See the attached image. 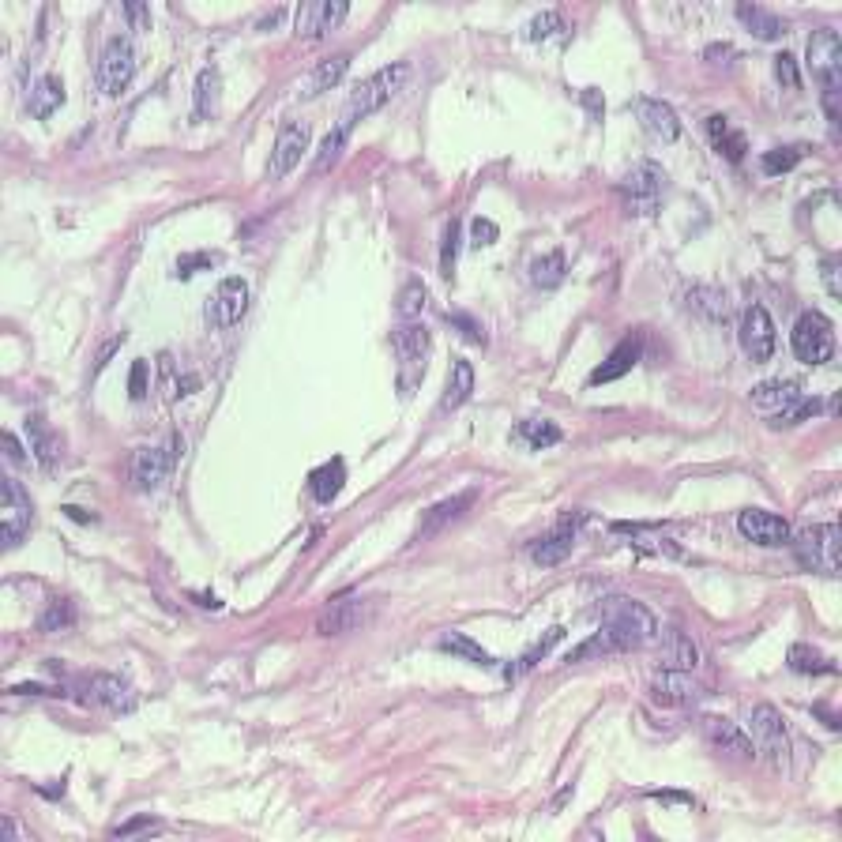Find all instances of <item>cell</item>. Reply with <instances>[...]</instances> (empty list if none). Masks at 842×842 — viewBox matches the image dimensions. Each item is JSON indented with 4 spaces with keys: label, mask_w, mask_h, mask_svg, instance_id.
<instances>
[{
    "label": "cell",
    "mask_w": 842,
    "mask_h": 842,
    "mask_svg": "<svg viewBox=\"0 0 842 842\" xmlns=\"http://www.w3.org/2000/svg\"><path fill=\"white\" fill-rule=\"evenodd\" d=\"M658 636H662V651H658L662 670L692 673L700 666V647H696L692 636H685L681 628H666V632H658Z\"/></svg>",
    "instance_id": "obj_20"
},
{
    "label": "cell",
    "mask_w": 842,
    "mask_h": 842,
    "mask_svg": "<svg viewBox=\"0 0 842 842\" xmlns=\"http://www.w3.org/2000/svg\"><path fill=\"white\" fill-rule=\"evenodd\" d=\"M455 260H459V222H448L444 230V245H440V275L455 279Z\"/></svg>",
    "instance_id": "obj_45"
},
{
    "label": "cell",
    "mask_w": 842,
    "mask_h": 842,
    "mask_svg": "<svg viewBox=\"0 0 842 842\" xmlns=\"http://www.w3.org/2000/svg\"><path fill=\"white\" fill-rule=\"evenodd\" d=\"M497 237H500V230H497V222H493V219H482V215H478V219L470 222V245H474V249H485V245H493Z\"/></svg>",
    "instance_id": "obj_50"
},
{
    "label": "cell",
    "mask_w": 842,
    "mask_h": 842,
    "mask_svg": "<svg viewBox=\"0 0 842 842\" xmlns=\"http://www.w3.org/2000/svg\"><path fill=\"white\" fill-rule=\"evenodd\" d=\"M309 140H312L309 121H286V125L279 128V136H275V151H271V162H267V177H271V181H282V177L301 162V155L309 151Z\"/></svg>",
    "instance_id": "obj_9"
},
{
    "label": "cell",
    "mask_w": 842,
    "mask_h": 842,
    "mask_svg": "<svg viewBox=\"0 0 842 842\" xmlns=\"http://www.w3.org/2000/svg\"><path fill=\"white\" fill-rule=\"evenodd\" d=\"M564 640V628L561 624H553V628H549L546 636H542V640L538 643H531V647H527V651H523V655L515 658V666H508V670H504V677H508V681H515V677H523V673H531L534 666H538V662H542V658L549 655V651H553V647H557V643Z\"/></svg>",
    "instance_id": "obj_35"
},
{
    "label": "cell",
    "mask_w": 842,
    "mask_h": 842,
    "mask_svg": "<svg viewBox=\"0 0 842 842\" xmlns=\"http://www.w3.org/2000/svg\"><path fill=\"white\" fill-rule=\"evenodd\" d=\"M72 624H76V606H72L68 598H53L49 609L42 613L38 628H42V632H61V628H72Z\"/></svg>",
    "instance_id": "obj_43"
},
{
    "label": "cell",
    "mask_w": 842,
    "mask_h": 842,
    "mask_svg": "<svg viewBox=\"0 0 842 842\" xmlns=\"http://www.w3.org/2000/svg\"><path fill=\"white\" fill-rule=\"evenodd\" d=\"M839 61H842L839 34L831 31V27H820V31H812V38H809V64H812V76L824 83V91H839Z\"/></svg>",
    "instance_id": "obj_12"
},
{
    "label": "cell",
    "mask_w": 842,
    "mask_h": 842,
    "mask_svg": "<svg viewBox=\"0 0 842 842\" xmlns=\"http://www.w3.org/2000/svg\"><path fill=\"white\" fill-rule=\"evenodd\" d=\"M346 68H350V53H335V57H328V61H320L309 72V79H305L301 94H305V98H316V94L331 91V87H335V83L346 76Z\"/></svg>",
    "instance_id": "obj_31"
},
{
    "label": "cell",
    "mask_w": 842,
    "mask_h": 842,
    "mask_svg": "<svg viewBox=\"0 0 842 842\" xmlns=\"http://www.w3.org/2000/svg\"><path fill=\"white\" fill-rule=\"evenodd\" d=\"M173 459H177V452H166V448H136V455H132V485L140 493L158 489L170 478Z\"/></svg>",
    "instance_id": "obj_18"
},
{
    "label": "cell",
    "mask_w": 842,
    "mask_h": 842,
    "mask_svg": "<svg viewBox=\"0 0 842 842\" xmlns=\"http://www.w3.org/2000/svg\"><path fill=\"white\" fill-rule=\"evenodd\" d=\"M350 128H354V121H339V125L331 128L328 136H324V143H320V151H316V162H312V170L316 173H328L335 162H339V155H343L346 140H350Z\"/></svg>",
    "instance_id": "obj_38"
},
{
    "label": "cell",
    "mask_w": 842,
    "mask_h": 842,
    "mask_svg": "<svg viewBox=\"0 0 842 842\" xmlns=\"http://www.w3.org/2000/svg\"><path fill=\"white\" fill-rule=\"evenodd\" d=\"M711 64H722V68H730L733 61H737V49L730 46V42H715V46H707V53H703Z\"/></svg>",
    "instance_id": "obj_54"
},
{
    "label": "cell",
    "mask_w": 842,
    "mask_h": 842,
    "mask_svg": "<svg viewBox=\"0 0 842 842\" xmlns=\"http://www.w3.org/2000/svg\"><path fill=\"white\" fill-rule=\"evenodd\" d=\"M474 395V369L470 361L455 358L452 373H448V388H444V399H440V410H459Z\"/></svg>",
    "instance_id": "obj_33"
},
{
    "label": "cell",
    "mask_w": 842,
    "mask_h": 842,
    "mask_svg": "<svg viewBox=\"0 0 842 842\" xmlns=\"http://www.w3.org/2000/svg\"><path fill=\"white\" fill-rule=\"evenodd\" d=\"M786 662H790L794 673H835V662L827 655H820L816 647H809V643H794Z\"/></svg>",
    "instance_id": "obj_40"
},
{
    "label": "cell",
    "mask_w": 842,
    "mask_h": 842,
    "mask_svg": "<svg viewBox=\"0 0 842 842\" xmlns=\"http://www.w3.org/2000/svg\"><path fill=\"white\" fill-rule=\"evenodd\" d=\"M805 158V147L797 143V147H775V151H764V158H760V166H764V173H790Z\"/></svg>",
    "instance_id": "obj_44"
},
{
    "label": "cell",
    "mask_w": 842,
    "mask_h": 842,
    "mask_svg": "<svg viewBox=\"0 0 842 842\" xmlns=\"http://www.w3.org/2000/svg\"><path fill=\"white\" fill-rule=\"evenodd\" d=\"M707 136H711L718 155H726L730 162H741L745 151H749L745 136H741V132L730 125V117H722V113H711V117H707Z\"/></svg>",
    "instance_id": "obj_30"
},
{
    "label": "cell",
    "mask_w": 842,
    "mask_h": 842,
    "mask_svg": "<svg viewBox=\"0 0 842 842\" xmlns=\"http://www.w3.org/2000/svg\"><path fill=\"white\" fill-rule=\"evenodd\" d=\"M775 76H779L790 91L801 87V72H797V61L790 57V53H779V57H775Z\"/></svg>",
    "instance_id": "obj_51"
},
{
    "label": "cell",
    "mask_w": 842,
    "mask_h": 842,
    "mask_svg": "<svg viewBox=\"0 0 842 842\" xmlns=\"http://www.w3.org/2000/svg\"><path fill=\"white\" fill-rule=\"evenodd\" d=\"M579 519L583 515H568V519H561L557 527L549 534H542L538 542L531 546V561L538 564V568H553V564H561V561H568L572 557V549H576V527H579Z\"/></svg>",
    "instance_id": "obj_14"
},
{
    "label": "cell",
    "mask_w": 842,
    "mask_h": 842,
    "mask_svg": "<svg viewBox=\"0 0 842 842\" xmlns=\"http://www.w3.org/2000/svg\"><path fill=\"white\" fill-rule=\"evenodd\" d=\"M632 106H636V117H640L647 136H655L662 143H673L681 136V121H677V110H673L670 102H662V98H636Z\"/></svg>",
    "instance_id": "obj_19"
},
{
    "label": "cell",
    "mask_w": 842,
    "mask_h": 842,
    "mask_svg": "<svg viewBox=\"0 0 842 842\" xmlns=\"http://www.w3.org/2000/svg\"><path fill=\"white\" fill-rule=\"evenodd\" d=\"M820 275H824V286L831 297H842V282H839V260L831 256V260H824V267H820Z\"/></svg>",
    "instance_id": "obj_56"
},
{
    "label": "cell",
    "mask_w": 842,
    "mask_h": 842,
    "mask_svg": "<svg viewBox=\"0 0 842 842\" xmlns=\"http://www.w3.org/2000/svg\"><path fill=\"white\" fill-rule=\"evenodd\" d=\"M703 733H707V741H711L718 752H730L737 760H752V756H756V749H752V741L745 737V730H741L737 722H730V718H703Z\"/></svg>",
    "instance_id": "obj_22"
},
{
    "label": "cell",
    "mask_w": 842,
    "mask_h": 842,
    "mask_svg": "<svg viewBox=\"0 0 842 842\" xmlns=\"http://www.w3.org/2000/svg\"><path fill=\"white\" fill-rule=\"evenodd\" d=\"M440 651H452V655L467 658L474 666H493V655H489L485 647H478L470 636H463V632H444V636H440Z\"/></svg>",
    "instance_id": "obj_41"
},
{
    "label": "cell",
    "mask_w": 842,
    "mask_h": 842,
    "mask_svg": "<svg viewBox=\"0 0 842 842\" xmlns=\"http://www.w3.org/2000/svg\"><path fill=\"white\" fill-rule=\"evenodd\" d=\"M651 797H658V801H677V805H692V797L677 794V790H651Z\"/></svg>",
    "instance_id": "obj_59"
},
{
    "label": "cell",
    "mask_w": 842,
    "mask_h": 842,
    "mask_svg": "<svg viewBox=\"0 0 842 842\" xmlns=\"http://www.w3.org/2000/svg\"><path fill=\"white\" fill-rule=\"evenodd\" d=\"M219 94H222L219 68L207 64V68H200V76H196V106H192V121H196V125L211 121V117L219 113Z\"/></svg>",
    "instance_id": "obj_26"
},
{
    "label": "cell",
    "mask_w": 842,
    "mask_h": 842,
    "mask_svg": "<svg viewBox=\"0 0 842 842\" xmlns=\"http://www.w3.org/2000/svg\"><path fill=\"white\" fill-rule=\"evenodd\" d=\"M737 531L756 546H786L790 542V523L775 512H764V508H749V512L737 515Z\"/></svg>",
    "instance_id": "obj_15"
},
{
    "label": "cell",
    "mask_w": 842,
    "mask_h": 842,
    "mask_svg": "<svg viewBox=\"0 0 842 842\" xmlns=\"http://www.w3.org/2000/svg\"><path fill=\"white\" fill-rule=\"evenodd\" d=\"M125 339H128V335H125V331H121V335H113L110 343H106V346H102V350H98V361H94V373H91V376H98V373H102V369H106V365H110V358H113V354H117V350H121V346H125Z\"/></svg>",
    "instance_id": "obj_55"
},
{
    "label": "cell",
    "mask_w": 842,
    "mask_h": 842,
    "mask_svg": "<svg viewBox=\"0 0 842 842\" xmlns=\"http://www.w3.org/2000/svg\"><path fill=\"white\" fill-rule=\"evenodd\" d=\"M147 361H136V365H132V376H128V395H132V399H136V403H140V399H147Z\"/></svg>",
    "instance_id": "obj_52"
},
{
    "label": "cell",
    "mask_w": 842,
    "mask_h": 842,
    "mask_svg": "<svg viewBox=\"0 0 842 842\" xmlns=\"http://www.w3.org/2000/svg\"><path fill=\"white\" fill-rule=\"evenodd\" d=\"M132 76H136V49H132V42H128L125 34H117V38L106 42L102 57H98V72H94L98 91L117 98L132 83Z\"/></svg>",
    "instance_id": "obj_6"
},
{
    "label": "cell",
    "mask_w": 842,
    "mask_h": 842,
    "mask_svg": "<svg viewBox=\"0 0 842 842\" xmlns=\"http://www.w3.org/2000/svg\"><path fill=\"white\" fill-rule=\"evenodd\" d=\"M425 301H429V290H425V282L410 279L403 290H399V301H395V316H399V320H421V312H425Z\"/></svg>",
    "instance_id": "obj_42"
},
{
    "label": "cell",
    "mask_w": 842,
    "mask_h": 842,
    "mask_svg": "<svg viewBox=\"0 0 842 842\" xmlns=\"http://www.w3.org/2000/svg\"><path fill=\"white\" fill-rule=\"evenodd\" d=\"M91 700L102 703V707H110V711H132L136 707V692L121 681V677H113V673H98V677H91Z\"/></svg>",
    "instance_id": "obj_27"
},
{
    "label": "cell",
    "mask_w": 842,
    "mask_h": 842,
    "mask_svg": "<svg viewBox=\"0 0 842 842\" xmlns=\"http://www.w3.org/2000/svg\"><path fill=\"white\" fill-rule=\"evenodd\" d=\"M775 343L779 339H775V324H771L767 309L764 305H749L745 320H741V350H745V358L752 365H764L775 354Z\"/></svg>",
    "instance_id": "obj_11"
},
{
    "label": "cell",
    "mask_w": 842,
    "mask_h": 842,
    "mask_svg": "<svg viewBox=\"0 0 842 842\" xmlns=\"http://www.w3.org/2000/svg\"><path fill=\"white\" fill-rule=\"evenodd\" d=\"M27 437H31L34 459H38L46 470L57 467V459H61V437L49 429L42 414H27Z\"/></svg>",
    "instance_id": "obj_28"
},
{
    "label": "cell",
    "mask_w": 842,
    "mask_h": 842,
    "mask_svg": "<svg viewBox=\"0 0 842 842\" xmlns=\"http://www.w3.org/2000/svg\"><path fill=\"white\" fill-rule=\"evenodd\" d=\"M816 410H820V403H816V399H797L794 406H786V410H779V414L771 418V425H775V429H782V425H797V421L812 418Z\"/></svg>",
    "instance_id": "obj_47"
},
{
    "label": "cell",
    "mask_w": 842,
    "mask_h": 842,
    "mask_svg": "<svg viewBox=\"0 0 842 842\" xmlns=\"http://www.w3.org/2000/svg\"><path fill=\"white\" fill-rule=\"evenodd\" d=\"M64 106V83L57 76H38L31 83V91H27V110H31V117H38V121H46V117H53V113Z\"/></svg>",
    "instance_id": "obj_25"
},
{
    "label": "cell",
    "mask_w": 842,
    "mask_h": 842,
    "mask_svg": "<svg viewBox=\"0 0 842 842\" xmlns=\"http://www.w3.org/2000/svg\"><path fill=\"white\" fill-rule=\"evenodd\" d=\"M842 534L835 523H824V527H809V531L797 538V557L805 568L812 572H824V576H839V542Z\"/></svg>",
    "instance_id": "obj_7"
},
{
    "label": "cell",
    "mask_w": 842,
    "mask_h": 842,
    "mask_svg": "<svg viewBox=\"0 0 842 842\" xmlns=\"http://www.w3.org/2000/svg\"><path fill=\"white\" fill-rule=\"evenodd\" d=\"M523 448H531V452H542V448H553V444H561V429L553 425V421H546V418H527V421H519L515 425V433H512Z\"/></svg>",
    "instance_id": "obj_34"
},
{
    "label": "cell",
    "mask_w": 842,
    "mask_h": 842,
    "mask_svg": "<svg viewBox=\"0 0 842 842\" xmlns=\"http://www.w3.org/2000/svg\"><path fill=\"white\" fill-rule=\"evenodd\" d=\"M737 19H741L756 38H764V42H779L782 34H786V19H779L775 12L760 8V4H737Z\"/></svg>",
    "instance_id": "obj_32"
},
{
    "label": "cell",
    "mask_w": 842,
    "mask_h": 842,
    "mask_svg": "<svg viewBox=\"0 0 842 842\" xmlns=\"http://www.w3.org/2000/svg\"><path fill=\"white\" fill-rule=\"evenodd\" d=\"M444 320H448L452 328H459V335H463L467 343L485 346V331H482V324H478V320H470L467 312H444Z\"/></svg>",
    "instance_id": "obj_48"
},
{
    "label": "cell",
    "mask_w": 842,
    "mask_h": 842,
    "mask_svg": "<svg viewBox=\"0 0 842 842\" xmlns=\"http://www.w3.org/2000/svg\"><path fill=\"white\" fill-rule=\"evenodd\" d=\"M470 504H474V493H459V497H452V500H440L437 508L425 515V523H421V531H418V538H414V542H421V538H429V534L444 531V523L459 519V515H463V508H470Z\"/></svg>",
    "instance_id": "obj_37"
},
{
    "label": "cell",
    "mask_w": 842,
    "mask_h": 842,
    "mask_svg": "<svg viewBox=\"0 0 842 842\" xmlns=\"http://www.w3.org/2000/svg\"><path fill=\"white\" fill-rule=\"evenodd\" d=\"M564 252L561 249H553V252H546V256H538L531 264V279H534V286H542V290H553V286H561L564 282Z\"/></svg>",
    "instance_id": "obj_39"
},
{
    "label": "cell",
    "mask_w": 842,
    "mask_h": 842,
    "mask_svg": "<svg viewBox=\"0 0 842 842\" xmlns=\"http://www.w3.org/2000/svg\"><path fill=\"white\" fill-rule=\"evenodd\" d=\"M406 76H410V68L406 64H388V68H380V72H373L369 79H361L358 87H354V94H350V106H346V121H361V117H369V113L384 110L395 94L403 91Z\"/></svg>",
    "instance_id": "obj_4"
},
{
    "label": "cell",
    "mask_w": 842,
    "mask_h": 842,
    "mask_svg": "<svg viewBox=\"0 0 842 842\" xmlns=\"http://www.w3.org/2000/svg\"><path fill=\"white\" fill-rule=\"evenodd\" d=\"M140 831H158V820H151V816H136V820H128V824L113 827V839H128V835H140Z\"/></svg>",
    "instance_id": "obj_53"
},
{
    "label": "cell",
    "mask_w": 842,
    "mask_h": 842,
    "mask_svg": "<svg viewBox=\"0 0 842 842\" xmlns=\"http://www.w3.org/2000/svg\"><path fill=\"white\" fill-rule=\"evenodd\" d=\"M557 31H564V19L557 16V12H542V16H534L527 27H523V34L531 38V42H546V38H553Z\"/></svg>",
    "instance_id": "obj_46"
},
{
    "label": "cell",
    "mask_w": 842,
    "mask_h": 842,
    "mask_svg": "<svg viewBox=\"0 0 842 842\" xmlns=\"http://www.w3.org/2000/svg\"><path fill=\"white\" fill-rule=\"evenodd\" d=\"M391 346L399 358V388L403 395H414L429 365V331L421 320H399V328L391 331Z\"/></svg>",
    "instance_id": "obj_3"
},
{
    "label": "cell",
    "mask_w": 842,
    "mask_h": 842,
    "mask_svg": "<svg viewBox=\"0 0 842 842\" xmlns=\"http://www.w3.org/2000/svg\"><path fill=\"white\" fill-rule=\"evenodd\" d=\"M579 98H583V106H587V110H591V117L598 121V117H602V110H606V102H602V91H598V87H583V91H579Z\"/></svg>",
    "instance_id": "obj_57"
},
{
    "label": "cell",
    "mask_w": 842,
    "mask_h": 842,
    "mask_svg": "<svg viewBox=\"0 0 842 842\" xmlns=\"http://www.w3.org/2000/svg\"><path fill=\"white\" fill-rule=\"evenodd\" d=\"M752 749L771 756L775 764H786V752H790V737H786V722H782L779 707L771 703H756L752 707Z\"/></svg>",
    "instance_id": "obj_8"
},
{
    "label": "cell",
    "mask_w": 842,
    "mask_h": 842,
    "mask_svg": "<svg viewBox=\"0 0 842 842\" xmlns=\"http://www.w3.org/2000/svg\"><path fill=\"white\" fill-rule=\"evenodd\" d=\"M343 482H346L343 459H331V463H324V467H316L309 474V489H312V497L320 500V504H331V500L339 497Z\"/></svg>",
    "instance_id": "obj_36"
},
{
    "label": "cell",
    "mask_w": 842,
    "mask_h": 842,
    "mask_svg": "<svg viewBox=\"0 0 842 842\" xmlns=\"http://www.w3.org/2000/svg\"><path fill=\"white\" fill-rule=\"evenodd\" d=\"M685 305L700 320H707V324H726L730 320V301H726V290H718V286H707V282H700V286H692L685 294Z\"/></svg>",
    "instance_id": "obj_23"
},
{
    "label": "cell",
    "mask_w": 842,
    "mask_h": 842,
    "mask_svg": "<svg viewBox=\"0 0 842 842\" xmlns=\"http://www.w3.org/2000/svg\"><path fill=\"white\" fill-rule=\"evenodd\" d=\"M640 358H643V331H632V335H624L621 343L609 350V358L594 369L591 384L598 388V384H613V380H621V376H628L636 365H640Z\"/></svg>",
    "instance_id": "obj_16"
},
{
    "label": "cell",
    "mask_w": 842,
    "mask_h": 842,
    "mask_svg": "<svg viewBox=\"0 0 842 842\" xmlns=\"http://www.w3.org/2000/svg\"><path fill=\"white\" fill-rule=\"evenodd\" d=\"M249 312V282L237 279V275H230V279L219 282V290L211 294V301H207V320L215 324V328H234V324H241V316Z\"/></svg>",
    "instance_id": "obj_10"
},
{
    "label": "cell",
    "mask_w": 842,
    "mask_h": 842,
    "mask_svg": "<svg viewBox=\"0 0 842 842\" xmlns=\"http://www.w3.org/2000/svg\"><path fill=\"white\" fill-rule=\"evenodd\" d=\"M790 343H794L797 361H805V365H824V361H831V354H835V324L816 309L801 312L794 324V335H790Z\"/></svg>",
    "instance_id": "obj_5"
},
{
    "label": "cell",
    "mask_w": 842,
    "mask_h": 842,
    "mask_svg": "<svg viewBox=\"0 0 842 842\" xmlns=\"http://www.w3.org/2000/svg\"><path fill=\"white\" fill-rule=\"evenodd\" d=\"M797 399H805V391H801L797 380H764V384L752 388V403L760 410H775V414L786 410V406H794Z\"/></svg>",
    "instance_id": "obj_29"
},
{
    "label": "cell",
    "mask_w": 842,
    "mask_h": 842,
    "mask_svg": "<svg viewBox=\"0 0 842 842\" xmlns=\"http://www.w3.org/2000/svg\"><path fill=\"white\" fill-rule=\"evenodd\" d=\"M621 200L628 207V215L636 219H651L658 207H662V196L670 188V177L658 162H640L621 177Z\"/></svg>",
    "instance_id": "obj_2"
},
{
    "label": "cell",
    "mask_w": 842,
    "mask_h": 842,
    "mask_svg": "<svg viewBox=\"0 0 842 842\" xmlns=\"http://www.w3.org/2000/svg\"><path fill=\"white\" fill-rule=\"evenodd\" d=\"M125 12H128V19H136V23H147V8H143V4H128Z\"/></svg>",
    "instance_id": "obj_60"
},
{
    "label": "cell",
    "mask_w": 842,
    "mask_h": 842,
    "mask_svg": "<svg viewBox=\"0 0 842 842\" xmlns=\"http://www.w3.org/2000/svg\"><path fill=\"white\" fill-rule=\"evenodd\" d=\"M64 512L72 515V519H79V523H91V519H94V515H87L83 508H64Z\"/></svg>",
    "instance_id": "obj_61"
},
{
    "label": "cell",
    "mask_w": 842,
    "mask_h": 842,
    "mask_svg": "<svg viewBox=\"0 0 842 842\" xmlns=\"http://www.w3.org/2000/svg\"><path fill=\"white\" fill-rule=\"evenodd\" d=\"M651 696H655V703H662V707H685V703L696 700V685L688 681V673L662 670L655 681H651Z\"/></svg>",
    "instance_id": "obj_24"
},
{
    "label": "cell",
    "mask_w": 842,
    "mask_h": 842,
    "mask_svg": "<svg viewBox=\"0 0 842 842\" xmlns=\"http://www.w3.org/2000/svg\"><path fill=\"white\" fill-rule=\"evenodd\" d=\"M361 617H365V598H358V594H346V598H335V602L320 613L316 632H320V636H343V632H350V628H358Z\"/></svg>",
    "instance_id": "obj_21"
},
{
    "label": "cell",
    "mask_w": 842,
    "mask_h": 842,
    "mask_svg": "<svg viewBox=\"0 0 842 842\" xmlns=\"http://www.w3.org/2000/svg\"><path fill=\"white\" fill-rule=\"evenodd\" d=\"M215 264H219L215 252H188V256L177 260V279H192L200 267H215Z\"/></svg>",
    "instance_id": "obj_49"
},
{
    "label": "cell",
    "mask_w": 842,
    "mask_h": 842,
    "mask_svg": "<svg viewBox=\"0 0 842 842\" xmlns=\"http://www.w3.org/2000/svg\"><path fill=\"white\" fill-rule=\"evenodd\" d=\"M31 497L23 493V485L16 478H4V508H0V519H4V546L16 549L23 542V534L31 531Z\"/></svg>",
    "instance_id": "obj_13"
},
{
    "label": "cell",
    "mask_w": 842,
    "mask_h": 842,
    "mask_svg": "<svg viewBox=\"0 0 842 842\" xmlns=\"http://www.w3.org/2000/svg\"><path fill=\"white\" fill-rule=\"evenodd\" d=\"M598 617H602L598 632L606 636V643L613 651H640V647L658 640L655 613L643 606V602H636V598H621V594L606 598L602 609H598Z\"/></svg>",
    "instance_id": "obj_1"
},
{
    "label": "cell",
    "mask_w": 842,
    "mask_h": 842,
    "mask_svg": "<svg viewBox=\"0 0 842 842\" xmlns=\"http://www.w3.org/2000/svg\"><path fill=\"white\" fill-rule=\"evenodd\" d=\"M346 16H350V4L346 0H316V4H305V8H297V34L301 38H324Z\"/></svg>",
    "instance_id": "obj_17"
},
{
    "label": "cell",
    "mask_w": 842,
    "mask_h": 842,
    "mask_svg": "<svg viewBox=\"0 0 842 842\" xmlns=\"http://www.w3.org/2000/svg\"><path fill=\"white\" fill-rule=\"evenodd\" d=\"M4 452H8V459H12V463H23V459H27V455H23V448H19V440L12 437V433H4Z\"/></svg>",
    "instance_id": "obj_58"
}]
</instances>
